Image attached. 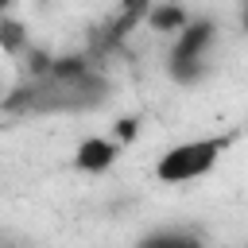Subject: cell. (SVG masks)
<instances>
[{"instance_id":"6da1fadb","label":"cell","mask_w":248,"mask_h":248,"mask_svg":"<svg viewBox=\"0 0 248 248\" xmlns=\"http://www.w3.org/2000/svg\"><path fill=\"white\" fill-rule=\"evenodd\" d=\"M232 143V136H205V140H186V143H174L170 151L159 155L155 163V178L159 182H194L202 174L213 170V163L221 159V151Z\"/></svg>"},{"instance_id":"30bf717a","label":"cell","mask_w":248,"mask_h":248,"mask_svg":"<svg viewBox=\"0 0 248 248\" xmlns=\"http://www.w3.org/2000/svg\"><path fill=\"white\" fill-rule=\"evenodd\" d=\"M240 23H244V31H248V8H244V16H240Z\"/></svg>"},{"instance_id":"5b68a950","label":"cell","mask_w":248,"mask_h":248,"mask_svg":"<svg viewBox=\"0 0 248 248\" xmlns=\"http://www.w3.org/2000/svg\"><path fill=\"white\" fill-rule=\"evenodd\" d=\"M0 50L4 54H27L31 46H27V27L19 23V19H0Z\"/></svg>"},{"instance_id":"52a82bcc","label":"cell","mask_w":248,"mask_h":248,"mask_svg":"<svg viewBox=\"0 0 248 248\" xmlns=\"http://www.w3.org/2000/svg\"><path fill=\"white\" fill-rule=\"evenodd\" d=\"M136 132H140V120H136V116H120V120L112 124V140H116V143H132Z\"/></svg>"},{"instance_id":"277c9868","label":"cell","mask_w":248,"mask_h":248,"mask_svg":"<svg viewBox=\"0 0 248 248\" xmlns=\"http://www.w3.org/2000/svg\"><path fill=\"white\" fill-rule=\"evenodd\" d=\"M186 23H190V12L186 8H178V4H155V8H147V27L151 31H186Z\"/></svg>"},{"instance_id":"7a4b0ae2","label":"cell","mask_w":248,"mask_h":248,"mask_svg":"<svg viewBox=\"0 0 248 248\" xmlns=\"http://www.w3.org/2000/svg\"><path fill=\"white\" fill-rule=\"evenodd\" d=\"M116 155H120V143H116V140H101V136H93V140H81V143H78V151H74V167L85 170V174H101V170H108V167L116 163Z\"/></svg>"},{"instance_id":"8992f818","label":"cell","mask_w":248,"mask_h":248,"mask_svg":"<svg viewBox=\"0 0 248 248\" xmlns=\"http://www.w3.org/2000/svg\"><path fill=\"white\" fill-rule=\"evenodd\" d=\"M23 70H27L31 78H50V70H54V58H50L43 46H31V50L23 54Z\"/></svg>"},{"instance_id":"9c48e42d","label":"cell","mask_w":248,"mask_h":248,"mask_svg":"<svg viewBox=\"0 0 248 248\" xmlns=\"http://www.w3.org/2000/svg\"><path fill=\"white\" fill-rule=\"evenodd\" d=\"M140 248H182V232H155V236H143Z\"/></svg>"},{"instance_id":"ba28073f","label":"cell","mask_w":248,"mask_h":248,"mask_svg":"<svg viewBox=\"0 0 248 248\" xmlns=\"http://www.w3.org/2000/svg\"><path fill=\"white\" fill-rule=\"evenodd\" d=\"M170 74H174V81H198L205 74V66L202 62H170Z\"/></svg>"},{"instance_id":"3957f363","label":"cell","mask_w":248,"mask_h":248,"mask_svg":"<svg viewBox=\"0 0 248 248\" xmlns=\"http://www.w3.org/2000/svg\"><path fill=\"white\" fill-rule=\"evenodd\" d=\"M213 39V23L209 19H190L186 31L178 35L174 50H170V62H202V50L209 46Z\"/></svg>"}]
</instances>
